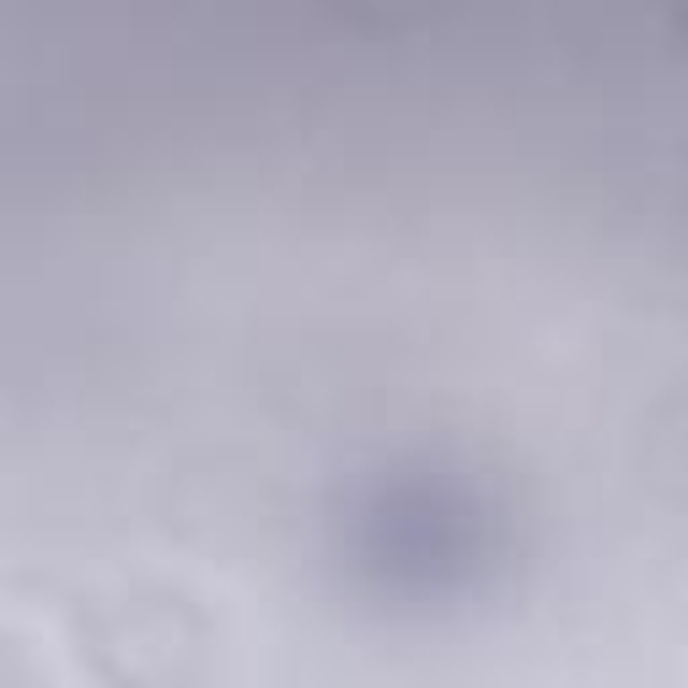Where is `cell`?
Listing matches in <instances>:
<instances>
[{
	"label": "cell",
	"instance_id": "cell-1",
	"mask_svg": "<svg viewBox=\"0 0 688 688\" xmlns=\"http://www.w3.org/2000/svg\"><path fill=\"white\" fill-rule=\"evenodd\" d=\"M54 81H59V54H54ZM49 130H54V97H49ZM54 151H59V135H49V162L38 156V172H59L54 167Z\"/></svg>",
	"mask_w": 688,
	"mask_h": 688
}]
</instances>
